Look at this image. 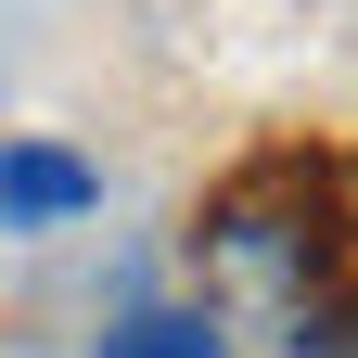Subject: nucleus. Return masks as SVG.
<instances>
[{"mask_svg":"<svg viewBox=\"0 0 358 358\" xmlns=\"http://www.w3.org/2000/svg\"><path fill=\"white\" fill-rule=\"evenodd\" d=\"M192 282H205V320L217 333H282L307 345L333 307V179L268 154L243 166L231 192L192 217Z\"/></svg>","mask_w":358,"mask_h":358,"instance_id":"1","label":"nucleus"},{"mask_svg":"<svg viewBox=\"0 0 358 358\" xmlns=\"http://www.w3.org/2000/svg\"><path fill=\"white\" fill-rule=\"evenodd\" d=\"M103 205V166L64 141H0V231H77Z\"/></svg>","mask_w":358,"mask_h":358,"instance_id":"2","label":"nucleus"},{"mask_svg":"<svg viewBox=\"0 0 358 358\" xmlns=\"http://www.w3.org/2000/svg\"><path fill=\"white\" fill-rule=\"evenodd\" d=\"M90 358H217V320L205 307H141V320H115Z\"/></svg>","mask_w":358,"mask_h":358,"instance_id":"3","label":"nucleus"},{"mask_svg":"<svg viewBox=\"0 0 358 358\" xmlns=\"http://www.w3.org/2000/svg\"><path fill=\"white\" fill-rule=\"evenodd\" d=\"M333 294H358V166H345V192H333Z\"/></svg>","mask_w":358,"mask_h":358,"instance_id":"4","label":"nucleus"},{"mask_svg":"<svg viewBox=\"0 0 358 358\" xmlns=\"http://www.w3.org/2000/svg\"><path fill=\"white\" fill-rule=\"evenodd\" d=\"M294 358H358V320H345V333H307Z\"/></svg>","mask_w":358,"mask_h":358,"instance_id":"5","label":"nucleus"}]
</instances>
